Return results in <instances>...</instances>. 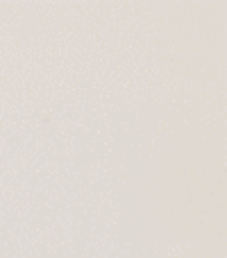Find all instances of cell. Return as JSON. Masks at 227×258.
Here are the masks:
<instances>
[]
</instances>
